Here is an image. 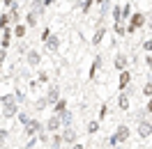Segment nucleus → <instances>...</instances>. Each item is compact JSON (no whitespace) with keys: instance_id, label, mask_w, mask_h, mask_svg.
Listing matches in <instances>:
<instances>
[{"instance_id":"41","label":"nucleus","mask_w":152,"mask_h":149,"mask_svg":"<svg viewBox=\"0 0 152 149\" xmlns=\"http://www.w3.org/2000/svg\"><path fill=\"white\" fill-rule=\"evenodd\" d=\"M150 2H152V0H150Z\"/></svg>"},{"instance_id":"6","label":"nucleus","mask_w":152,"mask_h":149,"mask_svg":"<svg viewBox=\"0 0 152 149\" xmlns=\"http://www.w3.org/2000/svg\"><path fill=\"white\" fill-rule=\"evenodd\" d=\"M44 99H46V103H56L58 99H60V87H58V85H51V87H48V94Z\"/></svg>"},{"instance_id":"39","label":"nucleus","mask_w":152,"mask_h":149,"mask_svg":"<svg viewBox=\"0 0 152 149\" xmlns=\"http://www.w3.org/2000/svg\"><path fill=\"white\" fill-rule=\"evenodd\" d=\"M118 149H124V147H118Z\"/></svg>"},{"instance_id":"12","label":"nucleus","mask_w":152,"mask_h":149,"mask_svg":"<svg viewBox=\"0 0 152 149\" xmlns=\"http://www.w3.org/2000/svg\"><path fill=\"white\" fill-rule=\"evenodd\" d=\"M12 44V30L7 28V30H2V37H0V46H2V51Z\"/></svg>"},{"instance_id":"4","label":"nucleus","mask_w":152,"mask_h":149,"mask_svg":"<svg viewBox=\"0 0 152 149\" xmlns=\"http://www.w3.org/2000/svg\"><path fill=\"white\" fill-rule=\"evenodd\" d=\"M60 129H62V124H60V117L51 115V117L46 119V131H48V133H58Z\"/></svg>"},{"instance_id":"20","label":"nucleus","mask_w":152,"mask_h":149,"mask_svg":"<svg viewBox=\"0 0 152 149\" xmlns=\"http://www.w3.org/2000/svg\"><path fill=\"white\" fill-rule=\"evenodd\" d=\"M46 46H48V51H51V53H56V51H58V46H60L58 37H53V35H51V37H48V41H46Z\"/></svg>"},{"instance_id":"25","label":"nucleus","mask_w":152,"mask_h":149,"mask_svg":"<svg viewBox=\"0 0 152 149\" xmlns=\"http://www.w3.org/2000/svg\"><path fill=\"white\" fill-rule=\"evenodd\" d=\"M143 96H145V99H152V83L143 85Z\"/></svg>"},{"instance_id":"2","label":"nucleus","mask_w":152,"mask_h":149,"mask_svg":"<svg viewBox=\"0 0 152 149\" xmlns=\"http://www.w3.org/2000/svg\"><path fill=\"white\" fill-rule=\"evenodd\" d=\"M129 138H132V131H129V126H127V124H120V126L115 129V133L108 138V145H111V147H118L120 142H127Z\"/></svg>"},{"instance_id":"14","label":"nucleus","mask_w":152,"mask_h":149,"mask_svg":"<svg viewBox=\"0 0 152 149\" xmlns=\"http://www.w3.org/2000/svg\"><path fill=\"white\" fill-rule=\"evenodd\" d=\"M118 108H120V110H129V94H127V92L120 94V99H118Z\"/></svg>"},{"instance_id":"26","label":"nucleus","mask_w":152,"mask_h":149,"mask_svg":"<svg viewBox=\"0 0 152 149\" xmlns=\"http://www.w3.org/2000/svg\"><path fill=\"white\" fill-rule=\"evenodd\" d=\"M106 115H108V106H106V103H104V106H102V108H99V119H97V122H102V119H106Z\"/></svg>"},{"instance_id":"23","label":"nucleus","mask_w":152,"mask_h":149,"mask_svg":"<svg viewBox=\"0 0 152 149\" xmlns=\"http://www.w3.org/2000/svg\"><path fill=\"white\" fill-rule=\"evenodd\" d=\"M118 21H122V9H120V5H113V23Z\"/></svg>"},{"instance_id":"27","label":"nucleus","mask_w":152,"mask_h":149,"mask_svg":"<svg viewBox=\"0 0 152 149\" xmlns=\"http://www.w3.org/2000/svg\"><path fill=\"white\" fill-rule=\"evenodd\" d=\"M90 7H92V0H83V5H81L83 14H88V12H90Z\"/></svg>"},{"instance_id":"1","label":"nucleus","mask_w":152,"mask_h":149,"mask_svg":"<svg viewBox=\"0 0 152 149\" xmlns=\"http://www.w3.org/2000/svg\"><path fill=\"white\" fill-rule=\"evenodd\" d=\"M145 23H148V16L143 12H134L132 16H129V21H127V35H134L136 30L145 28Z\"/></svg>"},{"instance_id":"35","label":"nucleus","mask_w":152,"mask_h":149,"mask_svg":"<svg viewBox=\"0 0 152 149\" xmlns=\"http://www.w3.org/2000/svg\"><path fill=\"white\" fill-rule=\"evenodd\" d=\"M145 64H148V67L152 69V55H148V57H145Z\"/></svg>"},{"instance_id":"19","label":"nucleus","mask_w":152,"mask_h":149,"mask_svg":"<svg viewBox=\"0 0 152 149\" xmlns=\"http://www.w3.org/2000/svg\"><path fill=\"white\" fill-rule=\"evenodd\" d=\"M120 9H122V21L127 23V21H129V16H132V2H124Z\"/></svg>"},{"instance_id":"5","label":"nucleus","mask_w":152,"mask_h":149,"mask_svg":"<svg viewBox=\"0 0 152 149\" xmlns=\"http://www.w3.org/2000/svg\"><path fill=\"white\" fill-rule=\"evenodd\" d=\"M23 131H26V135H37L39 131H42V122H39V119H30Z\"/></svg>"},{"instance_id":"17","label":"nucleus","mask_w":152,"mask_h":149,"mask_svg":"<svg viewBox=\"0 0 152 149\" xmlns=\"http://www.w3.org/2000/svg\"><path fill=\"white\" fill-rule=\"evenodd\" d=\"M104 32H106V25H104V23H99V28H97L95 37H92V41H95V46H97V44H102V37H104Z\"/></svg>"},{"instance_id":"28","label":"nucleus","mask_w":152,"mask_h":149,"mask_svg":"<svg viewBox=\"0 0 152 149\" xmlns=\"http://www.w3.org/2000/svg\"><path fill=\"white\" fill-rule=\"evenodd\" d=\"M48 103H46V99H37V103H35V108L37 110H42V108H46Z\"/></svg>"},{"instance_id":"10","label":"nucleus","mask_w":152,"mask_h":149,"mask_svg":"<svg viewBox=\"0 0 152 149\" xmlns=\"http://www.w3.org/2000/svg\"><path fill=\"white\" fill-rule=\"evenodd\" d=\"M37 19H39V14L30 9V12H28V16H26V23H23V25H26V28H35V25L39 23Z\"/></svg>"},{"instance_id":"40","label":"nucleus","mask_w":152,"mask_h":149,"mask_svg":"<svg viewBox=\"0 0 152 149\" xmlns=\"http://www.w3.org/2000/svg\"><path fill=\"white\" fill-rule=\"evenodd\" d=\"M83 149H90V147H83Z\"/></svg>"},{"instance_id":"9","label":"nucleus","mask_w":152,"mask_h":149,"mask_svg":"<svg viewBox=\"0 0 152 149\" xmlns=\"http://www.w3.org/2000/svg\"><path fill=\"white\" fill-rule=\"evenodd\" d=\"M62 112H67V101H65V99H58V101L53 103V115L60 117Z\"/></svg>"},{"instance_id":"3","label":"nucleus","mask_w":152,"mask_h":149,"mask_svg":"<svg viewBox=\"0 0 152 149\" xmlns=\"http://www.w3.org/2000/svg\"><path fill=\"white\" fill-rule=\"evenodd\" d=\"M129 83H132V71H120V78H118V87H120V92H124L127 87H129Z\"/></svg>"},{"instance_id":"30","label":"nucleus","mask_w":152,"mask_h":149,"mask_svg":"<svg viewBox=\"0 0 152 149\" xmlns=\"http://www.w3.org/2000/svg\"><path fill=\"white\" fill-rule=\"evenodd\" d=\"M143 48H145L148 53H152V39H145V41H143Z\"/></svg>"},{"instance_id":"36","label":"nucleus","mask_w":152,"mask_h":149,"mask_svg":"<svg viewBox=\"0 0 152 149\" xmlns=\"http://www.w3.org/2000/svg\"><path fill=\"white\" fill-rule=\"evenodd\" d=\"M2 5H5V7H12V5H14V0H2Z\"/></svg>"},{"instance_id":"31","label":"nucleus","mask_w":152,"mask_h":149,"mask_svg":"<svg viewBox=\"0 0 152 149\" xmlns=\"http://www.w3.org/2000/svg\"><path fill=\"white\" fill-rule=\"evenodd\" d=\"M48 37H51V30L44 28V30H42V41H48Z\"/></svg>"},{"instance_id":"24","label":"nucleus","mask_w":152,"mask_h":149,"mask_svg":"<svg viewBox=\"0 0 152 149\" xmlns=\"http://www.w3.org/2000/svg\"><path fill=\"white\" fill-rule=\"evenodd\" d=\"M10 23H12V21H10V16H7V14H0V28L7 30V28H10Z\"/></svg>"},{"instance_id":"29","label":"nucleus","mask_w":152,"mask_h":149,"mask_svg":"<svg viewBox=\"0 0 152 149\" xmlns=\"http://www.w3.org/2000/svg\"><path fill=\"white\" fill-rule=\"evenodd\" d=\"M19 122H21V124H23V126H26V124H28V122H30V117H28V115H26V112H19Z\"/></svg>"},{"instance_id":"8","label":"nucleus","mask_w":152,"mask_h":149,"mask_svg":"<svg viewBox=\"0 0 152 149\" xmlns=\"http://www.w3.org/2000/svg\"><path fill=\"white\" fill-rule=\"evenodd\" d=\"M127 64H129V57L124 55V53H118V55H115L113 67H115V69H120V71H124V69H127Z\"/></svg>"},{"instance_id":"37","label":"nucleus","mask_w":152,"mask_h":149,"mask_svg":"<svg viewBox=\"0 0 152 149\" xmlns=\"http://www.w3.org/2000/svg\"><path fill=\"white\" fill-rule=\"evenodd\" d=\"M92 2H95V5H104V0H92Z\"/></svg>"},{"instance_id":"15","label":"nucleus","mask_w":152,"mask_h":149,"mask_svg":"<svg viewBox=\"0 0 152 149\" xmlns=\"http://www.w3.org/2000/svg\"><path fill=\"white\" fill-rule=\"evenodd\" d=\"M113 32L118 35V37L127 35V23H124V21H118V23H113Z\"/></svg>"},{"instance_id":"7","label":"nucleus","mask_w":152,"mask_h":149,"mask_svg":"<svg viewBox=\"0 0 152 149\" xmlns=\"http://www.w3.org/2000/svg\"><path fill=\"white\" fill-rule=\"evenodd\" d=\"M138 135H141V138H152V124L150 122L143 119L141 124H138Z\"/></svg>"},{"instance_id":"34","label":"nucleus","mask_w":152,"mask_h":149,"mask_svg":"<svg viewBox=\"0 0 152 149\" xmlns=\"http://www.w3.org/2000/svg\"><path fill=\"white\" fill-rule=\"evenodd\" d=\"M145 112H152V99H148V106H145Z\"/></svg>"},{"instance_id":"11","label":"nucleus","mask_w":152,"mask_h":149,"mask_svg":"<svg viewBox=\"0 0 152 149\" xmlns=\"http://www.w3.org/2000/svg\"><path fill=\"white\" fill-rule=\"evenodd\" d=\"M60 138L65 140V142H72V145H76V131H74V129H65Z\"/></svg>"},{"instance_id":"18","label":"nucleus","mask_w":152,"mask_h":149,"mask_svg":"<svg viewBox=\"0 0 152 149\" xmlns=\"http://www.w3.org/2000/svg\"><path fill=\"white\" fill-rule=\"evenodd\" d=\"M16 112H19V106H16V103H12V106H5V108H2V115H5V117H14Z\"/></svg>"},{"instance_id":"21","label":"nucleus","mask_w":152,"mask_h":149,"mask_svg":"<svg viewBox=\"0 0 152 149\" xmlns=\"http://www.w3.org/2000/svg\"><path fill=\"white\" fill-rule=\"evenodd\" d=\"M88 133H90V135H97V133H99V122L97 119H92L88 124Z\"/></svg>"},{"instance_id":"16","label":"nucleus","mask_w":152,"mask_h":149,"mask_svg":"<svg viewBox=\"0 0 152 149\" xmlns=\"http://www.w3.org/2000/svg\"><path fill=\"white\" fill-rule=\"evenodd\" d=\"M26 30H28V28H26L23 23H16V25L12 28V35H16L19 39H23V37H26Z\"/></svg>"},{"instance_id":"22","label":"nucleus","mask_w":152,"mask_h":149,"mask_svg":"<svg viewBox=\"0 0 152 149\" xmlns=\"http://www.w3.org/2000/svg\"><path fill=\"white\" fill-rule=\"evenodd\" d=\"M102 67V57H95V62H92V67H90V78H95L97 69Z\"/></svg>"},{"instance_id":"38","label":"nucleus","mask_w":152,"mask_h":149,"mask_svg":"<svg viewBox=\"0 0 152 149\" xmlns=\"http://www.w3.org/2000/svg\"><path fill=\"white\" fill-rule=\"evenodd\" d=\"M72 149H83V147H81V145H72Z\"/></svg>"},{"instance_id":"33","label":"nucleus","mask_w":152,"mask_h":149,"mask_svg":"<svg viewBox=\"0 0 152 149\" xmlns=\"http://www.w3.org/2000/svg\"><path fill=\"white\" fill-rule=\"evenodd\" d=\"M48 80V74H39V83H46Z\"/></svg>"},{"instance_id":"32","label":"nucleus","mask_w":152,"mask_h":149,"mask_svg":"<svg viewBox=\"0 0 152 149\" xmlns=\"http://www.w3.org/2000/svg\"><path fill=\"white\" fill-rule=\"evenodd\" d=\"M2 140H7V129H0V142Z\"/></svg>"},{"instance_id":"13","label":"nucleus","mask_w":152,"mask_h":149,"mask_svg":"<svg viewBox=\"0 0 152 149\" xmlns=\"http://www.w3.org/2000/svg\"><path fill=\"white\" fill-rule=\"evenodd\" d=\"M42 62V55H39L37 51H28V64L30 67H37Z\"/></svg>"}]
</instances>
